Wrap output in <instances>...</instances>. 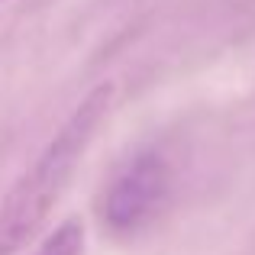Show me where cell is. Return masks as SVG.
Here are the masks:
<instances>
[{
    "mask_svg": "<svg viewBox=\"0 0 255 255\" xmlns=\"http://www.w3.org/2000/svg\"><path fill=\"white\" fill-rule=\"evenodd\" d=\"M168 162L155 152H142L110 181L104 204H100V220L113 236H136L162 217V210L168 207Z\"/></svg>",
    "mask_w": 255,
    "mask_h": 255,
    "instance_id": "obj_2",
    "label": "cell"
},
{
    "mask_svg": "<svg viewBox=\"0 0 255 255\" xmlns=\"http://www.w3.org/2000/svg\"><path fill=\"white\" fill-rule=\"evenodd\" d=\"M36 255H84V226L78 220H65Z\"/></svg>",
    "mask_w": 255,
    "mask_h": 255,
    "instance_id": "obj_3",
    "label": "cell"
},
{
    "mask_svg": "<svg viewBox=\"0 0 255 255\" xmlns=\"http://www.w3.org/2000/svg\"><path fill=\"white\" fill-rule=\"evenodd\" d=\"M0 255H3V252H0Z\"/></svg>",
    "mask_w": 255,
    "mask_h": 255,
    "instance_id": "obj_4",
    "label": "cell"
},
{
    "mask_svg": "<svg viewBox=\"0 0 255 255\" xmlns=\"http://www.w3.org/2000/svg\"><path fill=\"white\" fill-rule=\"evenodd\" d=\"M107 107H110V87H94L78 104V110L65 120L55 139L45 145L36 165L26 171V178L3 200V210H0V252L3 255H13L45 223L49 210L68 187L84 149L91 145L94 129L100 126Z\"/></svg>",
    "mask_w": 255,
    "mask_h": 255,
    "instance_id": "obj_1",
    "label": "cell"
}]
</instances>
